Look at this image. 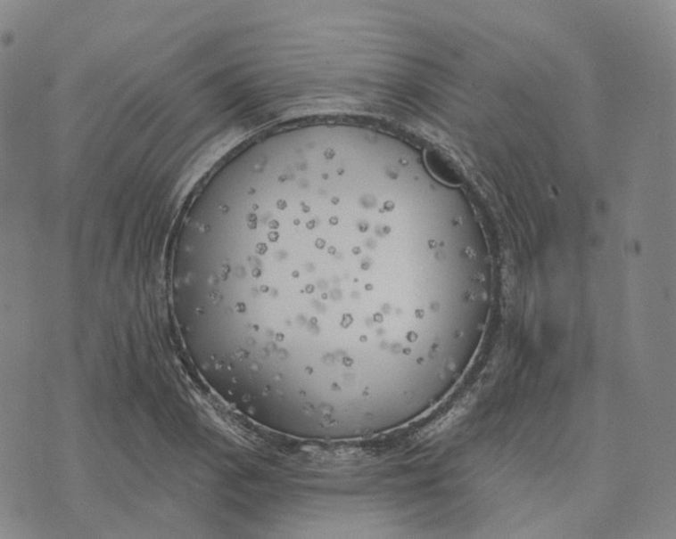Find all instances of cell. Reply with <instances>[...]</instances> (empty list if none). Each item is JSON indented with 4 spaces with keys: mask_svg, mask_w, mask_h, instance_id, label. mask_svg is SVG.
I'll use <instances>...</instances> for the list:
<instances>
[{
    "mask_svg": "<svg viewBox=\"0 0 676 539\" xmlns=\"http://www.w3.org/2000/svg\"><path fill=\"white\" fill-rule=\"evenodd\" d=\"M426 167L440 183L458 186L464 184L465 176L463 170L449 153L441 149L432 148L425 152Z\"/></svg>",
    "mask_w": 676,
    "mask_h": 539,
    "instance_id": "cell-1",
    "label": "cell"
}]
</instances>
